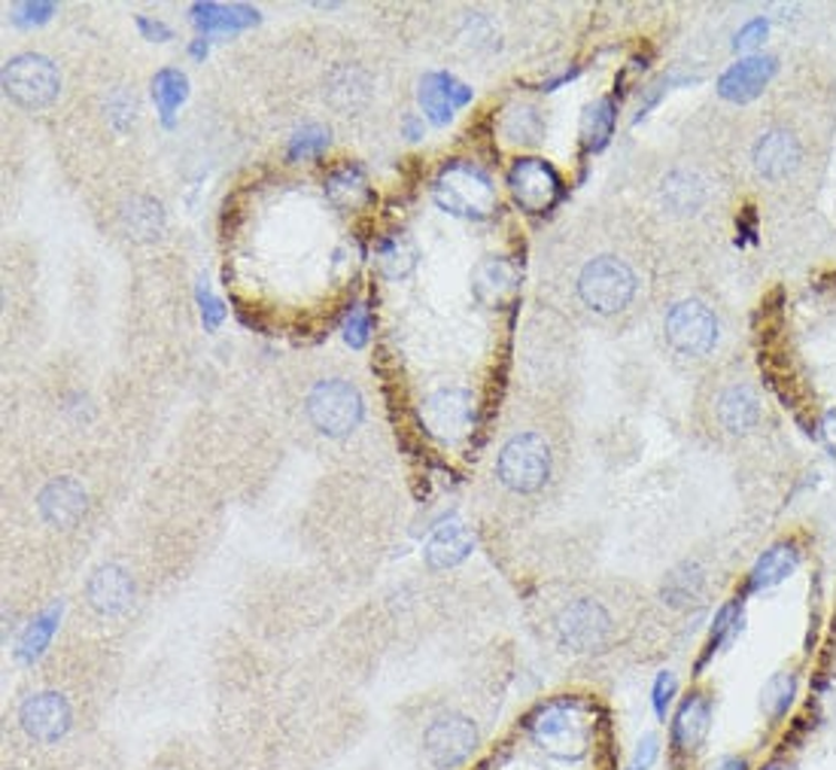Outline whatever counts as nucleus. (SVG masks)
Segmentation results:
<instances>
[{
	"instance_id": "nucleus-1",
	"label": "nucleus",
	"mask_w": 836,
	"mask_h": 770,
	"mask_svg": "<svg viewBox=\"0 0 836 770\" xmlns=\"http://www.w3.org/2000/svg\"><path fill=\"white\" fill-rule=\"evenodd\" d=\"M636 289H639V277L630 268V263H624L615 254L590 256L575 277L578 302L599 317H611V314L630 308Z\"/></svg>"
},
{
	"instance_id": "nucleus-2",
	"label": "nucleus",
	"mask_w": 836,
	"mask_h": 770,
	"mask_svg": "<svg viewBox=\"0 0 836 770\" xmlns=\"http://www.w3.org/2000/svg\"><path fill=\"white\" fill-rule=\"evenodd\" d=\"M533 743L557 761H578L590 752L594 722L573 701H554L529 719Z\"/></svg>"
},
{
	"instance_id": "nucleus-3",
	"label": "nucleus",
	"mask_w": 836,
	"mask_h": 770,
	"mask_svg": "<svg viewBox=\"0 0 836 770\" xmlns=\"http://www.w3.org/2000/svg\"><path fill=\"white\" fill-rule=\"evenodd\" d=\"M496 478L511 494L533 496L550 478V445L539 433H517L502 445L496 461Z\"/></svg>"
},
{
	"instance_id": "nucleus-4",
	"label": "nucleus",
	"mask_w": 836,
	"mask_h": 770,
	"mask_svg": "<svg viewBox=\"0 0 836 770\" xmlns=\"http://www.w3.org/2000/svg\"><path fill=\"white\" fill-rule=\"evenodd\" d=\"M432 192H436L438 205L454 217L484 219L496 210V189H492L490 177L469 161L447 165L445 171L438 174Z\"/></svg>"
},
{
	"instance_id": "nucleus-5",
	"label": "nucleus",
	"mask_w": 836,
	"mask_h": 770,
	"mask_svg": "<svg viewBox=\"0 0 836 770\" xmlns=\"http://www.w3.org/2000/svg\"><path fill=\"white\" fill-rule=\"evenodd\" d=\"M362 396L356 384L345 378H326L314 384L308 393V417L310 424L320 430L322 436L345 438L362 424Z\"/></svg>"
},
{
	"instance_id": "nucleus-6",
	"label": "nucleus",
	"mask_w": 836,
	"mask_h": 770,
	"mask_svg": "<svg viewBox=\"0 0 836 770\" xmlns=\"http://www.w3.org/2000/svg\"><path fill=\"white\" fill-rule=\"evenodd\" d=\"M666 345L685 359L709 357L718 342V320L709 305L697 299H685L669 308L664 323Z\"/></svg>"
},
{
	"instance_id": "nucleus-7",
	"label": "nucleus",
	"mask_w": 836,
	"mask_h": 770,
	"mask_svg": "<svg viewBox=\"0 0 836 770\" xmlns=\"http://www.w3.org/2000/svg\"><path fill=\"white\" fill-rule=\"evenodd\" d=\"M557 640L563 649L569 652H599L606 649L611 633H615V621L608 615V610L599 600L581 598L573 600L566 610L557 615Z\"/></svg>"
},
{
	"instance_id": "nucleus-8",
	"label": "nucleus",
	"mask_w": 836,
	"mask_h": 770,
	"mask_svg": "<svg viewBox=\"0 0 836 770\" xmlns=\"http://www.w3.org/2000/svg\"><path fill=\"white\" fill-rule=\"evenodd\" d=\"M58 89H61V77L56 65L43 56H19L7 61L3 68V92L19 107H28V110L47 107L56 101Z\"/></svg>"
},
{
	"instance_id": "nucleus-9",
	"label": "nucleus",
	"mask_w": 836,
	"mask_h": 770,
	"mask_svg": "<svg viewBox=\"0 0 836 770\" xmlns=\"http://www.w3.org/2000/svg\"><path fill=\"white\" fill-rule=\"evenodd\" d=\"M478 747V728L469 715L441 713L426 724L424 749L426 759L438 770H454L469 759Z\"/></svg>"
},
{
	"instance_id": "nucleus-10",
	"label": "nucleus",
	"mask_w": 836,
	"mask_h": 770,
	"mask_svg": "<svg viewBox=\"0 0 836 770\" xmlns=\"http://www.w3.org/2000/svg\"><path fill=\"white\" fill-rule=\"evenodd\" d=\"M508 189L527 214H545L560 198V174L545 159H520L508 171Z\"/></svg>"
},
{
	"instance_id": "nucleus-11",
	"label": "nucleus",
	"mask_w": 836,
	"mask_h": 770,
	"mask_svg": "<svg viewBox=\"0 0 836 770\" xmlns=\"http://www.w3.org/2000/svg\"><path fill=\"white\" fill-rule=\"evenodd\" d=\"M19 722L34 743L49 747L70 731V707L58 691H37L19 707Z\"/></svg>"
},
{
	"instance_id": "nucleus-12",
	"label": "nucleus",
	"mask_w": 836,
	"mask_h": 770,
	"mask_svg": "<svg viewBox=\"0 0 836 770\" xmlns=\"http://www.w3.org/2000/svg\"><path fill=\"white\" fill-rule=\"evenodd\" d=\"M424 426L438 438H457L475 421V399L471 393L457 391V387H445L436 391L420 408Z\"/></svg>"
},
{
	"instance_id": "nucleus-13",
	"label": "nucleus",
	"mask_w": 836,
	"mask_h": 770,
	"mask_svg": "<svg viewBox=\"0 0 836 770\" xmlns=\"http://www.w3.org/2000/svg\"><path fill=\"white\" fill-rule=\"evenodd\" d=\"M800 161L803 144L797 140V135H790L788 128H769L767 135L757 140L755 168L769 184L788 180L790 174L800 168Z\"/></svg>"
},
{
	"instance_id": "nucleus-14",
	"label": "nucleus",
	"mask_w": 836,
	"mask_h": 770,
	"mask_svg": "<svg viewBox=\"0 0 836 770\" xmlns=\"http://www.w3.org/2000/svg\"><path fill=\"white\" fill-rule=\"evenodd\" d=\"M776 77V58L748 56L724 70L718 80V95L734 103H745L767 89V82Z\"/></svg>"
},
{
	"instance_id": "nucleus-15",
	"label": "nucleus",
	"mask_w": 836,
	"mask_h": 770,
	"mask_svg": "<svg viewBox=\"0 0 836 770\" xmlns=\"http://www.w3.org/2000/svg\"><path fill=\"white\" fill-rule=\"evenodd\" d=\"M86 598H89V606L101 615H122L135 600V582L122 566L107 564L94 570L86 585Z\"/></svg>"
},
{
	"instance_id": "nucleus-16",
	"label": "nucleus",
	"mask_w": 836,
	"mask_h": 770,
	"mask_svg": "<svg viewBox=\"0 0 836 770\" xmlns=\"http://www.w3.org/2000/svg\"><path fill=\"white\" fill-rule=\"evenodd\" d=\"M86 487L73 478H56L40 491V515L47 517L52 527H70L77 524L86 512Z\"/></svg>"
},
{
	"instance_id": "nucleus-17",
	"label": "nucleus",
	"mask_w": 836,
	"mask_h": 770,
	"mask_svg": "<svg viewBox=\"0 0 836 770\" xmlns=\"http://www.w3.org/2000/svg\"><path fill=\"white\" fill-rule=\"evenodd\" d=\"M471 101V89H466L462 82H457L450 73H426L420 82V103L424 113L429 116V122L436 126H447L450 116L457 107Z\"/></svg>"
},
{
	"instance_id": "nucleus-18",
	"label": "nucleus",
	"mask_w": 836,
	"mask_h": 770,
	"mask_svg": "<svg viewBox=\"0 0 836 770\" xmlns=\"http://www.w3.org/2000/svg\"><path fill=\"white\" fill-rule=\"evenodd\" d=\"M711 728V701L706 694H690L678 707L676 722H673V743L678 752H697Z\"/></svg>"
},
{
	"instance_id": "nucleus-19",
	"label": "nucleus",
	"mask_w": 836,
	"mask_h": 770,
	"mask_svg": "<svg viewBox=\"0 0 836 770\" xmlns=\"http://www.w3.org/2000/svg\"><path fill=\"white\" fill-rule=\"evenodd\" d=\"M760 421V399L748 384H736L718 396V424L734 436L752 433Z\"/></svg>"
},
{
	"instance_id": "nucleus-20",
	"label": "nucleus",
	"mask_w": 836,
	"mask_h": 770,
	"mask_svg": "<svg viewBox=\"0 0 836 770\" xmlns=\"http://www.w3.org/2000/svg\"><path fill=\"white\" fill-rule=\"evenodd\" d=\"M475 549V536L469 533L466 524H447V527L436 530V536L426 542L424 557L429 570H450V566L462 564Z\"/></svg>"
},
{
	"instance_id": "nucleus-21",
	"label": "nucleus",
	"mask_w": 836,
	"mask_h": 770,
	"mask_svg": "<svg viewBox=\"0 0 836 770\" xmlns=\"http://www.w3.org/2000/svg\"><path fill=\"white\" fill-rule=\"evenodd\" d=\"M660 198H664L666 210L690 217V214H697V210L706 207L709 192H706V184L699 180L697 174L678 168V171L666 174L664 186H660Z\"/></svg>"
},
{
	"instance_id": "nucleus-22",
	"label": "nucleus",
	"mask_w": 836,
	"mask_h": 770,
	"mask_svg": "<svg viewBox=\"0 0 836 770\" xmlns=\"http://www.w3.org/2000/svg\"><path fill=\"white\" fill-rule=\"evenodd\" d=\"M192 22L201 31H222V34H238L243 28L259 22V10L243 7V3H196L192 7Z\"/></svg>"
},
{
	"instance_id": "nucleus-23",
	"label": "nucleus",
	"mask_w": 836,
	"mask_h": 770,
	"mask_svg": "<svg viewBox=\"0 0 836 770\" xmlns=\"http://www.w3.org/2000/svg\"><path fill=\"white\" fill-rule=\"evenodd\" d=\"M517 289V272L505 259H487L475 268V296L490 305V308H499L505 302L515 296Z\"/></svg>"
},
{
	"instance_id": "nucleus-24",
	"label": "nucleus",
	"mask_w": 836,
	"mask_h": 770,
	"mask_svg": "<svg viewBox=\"0 0 836 770\" xmlns=\"http://www.w3.org/2000/svg\"><path fill=\"white\" fill-rule=\"evenodd\" d=\"M326 196L341 210H359L371 201V186L359 165H341L326 180Z\"/></svg>"
},
{
	"instance_id": "nucleus-25",
	"label": "nucleus",
	"mask_w": 836,
	"mask_h": 770,
	"mask_svg": "<svg viewBox=\"0 0 836 770\" xmlns=\"http://www.w3.org/2000/svg\"><path fill=\"white\" fill-rule=\"evenodd\" d=\"M797 570V549L794 545H773L769 552L757 557L755 570H752V591H767L785 582L790 573Z\"/></svg>"
},
{
	"instance_id": "nucleus-26",
	"label": "nucleus",
	"mask_w": 836,
	"mask_h": 770,
	"mask_svg": "<svg viewBox=\"0 0 836 770\" xmlns=\"http://www.w3.org/2000/svg\"><path fill=\"white\" fill-rule=\"evenodd\" d=\"M186 95H189V80H186V73L173 68H165L156 73V80H152V98L159 103V113L171 122L173 110L186 101Z\"/></svg>"
},
{
	"instance_id": "nucleus-27",
	"label": "nucleus",
	"mask_w": 836,
	"mask_h": 770,
	"mask_svg": "<svg viewBox=\"0 0 836 770\" xmlns=\"http://www.w3.org/2000/svg\"><path fill=\"white\" fill-rule=\"evenodd\" d=\"M611 128H615V107H611V101H596L594 107H587L585 122H581L587 150H603L608 138H611Z\"/></svg>"
},
{
	"instance_id": "nucleus-28",
	"label": "nucleus",
	"mask_w": 836,
	"mask_h": 770,
	"mask_svg": "<svg viewBox=\"0 0 836 770\" xmlns=\"http://www.w3.org/2000/svg\"><path fill=\"white\" fill-rule=\"evenodd\" d=\"M58 615H61V610L52 606V610H47L40 619H34L31 624H28L22 643H19V658H22V661H34V658L43 655V649H47L49 640H52V633H56Z\"/></svg>"
},
{
	"instance_id": "nucleus-29",
	"label": "nucleus",
	"mask_w": 836,
	"mask_h": 770,
	"mask_svg": "<svg viewBox=\"0 0 836 770\" xmlns=\"http://www.w3.org/2000/svg\"><path fill=\"white\" fill-rule=\"evenodd\" d=\"M794 691H797V682L790 673H776V677L767 679V685L760 691V710L776 722L782 715L788 713L790 701H794Z\"/></svg>"
},
{
	"instance_id": "nucleus-30",
	"label": "nucleus",
	"mask_w": 836,
	"mask_h": 770,
	"mask_svg": "<svg viewBox=\"0 0 836 770\" xmlns=\"http://www.w3.org/2000/svg\"><path fill=\"white\" fill-rule=\"evenodd\" d=\"M664 591L666 598H669V603H676V606L690 603V600H697L699 591H703V575H699L697 570H690V566H678V570H673V573L666 575Z\"/></svg>"
},
{
	"instance_id": "nucleus-31",
	"label": "nucleus",
	"mask_w": 836,
	"mask_h": 770,
	"mask_svg": "<svg viewBox=\"0 0 836 770\" xmlns=\"http://www.w3.org/2000/svg\"><path fill=\"white\" fill-rule=\"evenodd\" d=\"M326 147H329V131L320 126H308L301 128L296 138L289 140V159H314V156H320Z\"/></svg>"
},
{
	"instance_id": "nucleus-32",
	"label": "nucleus",
	"mask_w": 836,
	"mask_h": 770,
	"mask_svg": "<svg viewBox=\"0 0 836 770\" xmlns=\"http://www.w3.org/2000/svg\"><path fill=\"white\" fill-rule=\"evenodd\" d=\"M505 135L511 140H520V144H533L539 140L541 135V119L533 107H520V110H511L508 122H505Z\"/></svg>"
},
{
	"instance_id": "nucleus-33",
	"label": "nucleus",
	"mask_w": 836,
	"mask_h": 770,
	"mask_svg": "<svg viewBox=\"0 0 836 770\" xmlns=\"http://www.w3.org/2000/svg\"><path fill=\"white\" fill-rule=\"evenodd\" d=\"M414 259H417V254H414L411 244L399 241V238L380 247V265H384V272L390 277L408 275L414 268Z\"/></svg>"
},
{
	"instance_id": "nucleus-34",
	"label": "nucleus",
	"mask_w": 836,
	"mask_h": 770,
	"mask_svg": "<svg viewBox=\"0 0 836 770\" xmlns=\"http://www.w3.org/2000/svg\"><path fill=\"white\" fill-rule=\"evenodd\" d=\"M368 329H371V314H368L366 305H356V308H350V314H347V323H345L347 345L366 347Z\"/></svg>"
},
{
	"instance_id": "nucleus-35",
	"label": "nucleus",
	"mask_w": 836,
	"mask_h": 770,
	"mask_svg": "<svg viewBox=\"0 0 836 770\" xmlns=\"http://www.w3.org/2000/svg\"><path fill=\"white\" fill-rule=\"evenodd\" d=\"M676 677L669 673V670H664L660 677L654 679V689H651V703H654V715L664 722L666 719V710H669V703H673V698H676Z\"/></svg>"
},
{
	"instance_id": "nucleus-36",
	"label": "nucleus",
	"mask_w": 836,
	"mask_h": 770,
	"mask_svg": "<svg viewBox=\"0 0 836 770\" xmlns=\"http://www.w3.org/2000/svg\"><path fill=\"white\" fill-rule=\"evenodd\" d=\"M198 305H201V320H205L207 329H217L219 323H222V317H226V308H222V302H219L205 284L198 287Z\"/></svg>"
},
{
	"instance_id": "nucleus-37",
	"label": "nucleus",
	"mask_w": 836,
	"mask_h": 770,
	"mask_svg": "<svg viewBox=\"0 0 836 770\" xmlns=\"http://www.w3.org/2000/svg\"><path fill=\"white\" fill-rule=\"evenodd\" d=\"M12 12H16L12 19L19 24H40L56 12V7L52 3H19V7H12Z\"/></svg>"
},
{
	"instance_id": "nucleus-38",
	"label": "nucleus",
	"mask_w": 836,
	"mask_h": 770,
	"mask_svg": "<svg viewBox=\"0 0 836 770\" xmlns=\"http://www.w3.org/2000/svg\"><path fill=\"white\" fill-rule=\"evenodd\" d=\"M657 756H660V740L654 734L641 737L639 747L633 752V770H648L657 761Z\"/></svg>"
},
{
	"instance_id": "nucleus-39",
	"label": "nucleus",
	"mask_w": 836,
	"mask_h": 770,
	"mask_svg": "<svg viewBox=\"0 0 836 770\" xmlns=\"http://www.w3.org/2000/svg\"><path fill=\"white\" fill-rule=\"evenodd\" d=\"M767 31H769L767 22H764V19H755V22H748L743 28V31L736 34L734 47L736 49H755L757 43H760V40L767 37Z\"/></svg>"
},
{
	"instance_id": "nucleus-40",
	"label": "nucleus",
	"mask_w": 836,
	"mask_h": 770,
	"mask_svg": "<svg viewBox=\"0 0 836 770\" xmlns=\"http://www.w3.org/2000/svg\"><path fill=\"white\" fill-rule=\"evenodd\" d=\"M138 28L143 31L147 40H171V28L161 22H152V19H147V16H138Z\"/></svg>"
},
{
	"instance_id": "nucleus-41",
	"label": "nucleus",
	"mask_w": 836,
	"mask_h": 770,
	"mask_svg": "<svg viewBox=\"0 0 836 770\" xmlns=\"http://www.w3.org/2000/svg\"><path fill=\"white\" fill-rule=\"evenodd\" d=\"M706 770H748V761L743 756H721V759H715Z\"/></svg>"
},
{
	"instance_id": "nucleus-42",
	"label": "nucleus",
	"mask_w": 836,
	"mask_h": 770,
	"mask_svg": "<svg viewBox=\"0 0 836 770\" xmlns=\"http://www.w3.org/2000/svg\"><path fill=\"white\" fill-rule=\"evenodd\" d=\"M822 433H825V442L830 448H836V408L825 414V424H822Z\"/></svg>"
},
{
	"instance_id": "nucleus-43",
	"label": "nucleus",
	"mask_w": 836,
	"mask_h": 770,
	"mask_svg": "<svg viewBox=\"0 0 836 770\" xmlns=\"http://www.w3.org/2000/svg\"><path fill=\"white\" fill-rule=\"evenodd\" d=\"M405 131H408V138L417 140L420 135H424V126H420V122H417L414 116H408V119H405Z\"/></svg>"
},
{
	"instance_id": "nucleus-44",
	"label": "nucleus",
	"mask_w": 836,
	"mask_h": 770,
	"mask_svg": "<svg viewBox=\"0 0 836 770\" xmlns=\"http://www.w3.org/2000/svg\"><path fill=\"white\" fill-rule=\"evenodd\" d=\"M192 56H196V58H205L207 56V43H205V40H196V43H192Z\"/></svg>"
}]
</instances>
